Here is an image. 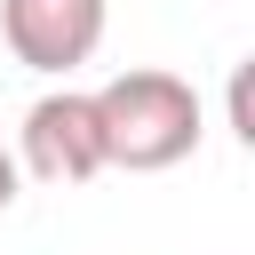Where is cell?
Wrapping results in <instances>:
<instances>
[{
    "label": "cell",
    "mask_w": 255,
    "mask_h": 255,
    "mask_svg": "<svg viewBox=\"0 0 255 255\" xmlns=\"http://www.w3.org/2000/svg\"><path fill=\"white\" fill-rule=\"evenodd\" d=\"M96 120H104V167H128V175H159V167L191 159L199 135H207V112H199L191 80H175L159 64L112 72L96 88Z\"/></svg>",
    "instance_id": "obj_1"
},
{
    "label": "cell",
    "mask_w": 255,
    "mask_h": 255,
    "mask_svg": "<svg viewBox=\"0 0 255 255\" xmlns=\"http://www.w3.org/2000/svg\"><path fill=\"white\" fill-rule=\"evenodd\" d=\"M16 167L56 183V191H80L104 167V120H96V88H56L24 112V135H16Z\"/></svg>",
    "instance_id": "obj_2"
},
{
    "label": "cell",
    "mask_w": 255,
    "mask_h": 255,
    "mask_svg": "<svg viewBox=\"0 0 255 255\" xmlns=\"http://www.w3.org/2000/svg\"><path fill=\"white\" fill-rule=\"evenodd\" d=\"M0 40L32 72H80L104 48V0H0Z\"/></svg>",
    "instance_id": "obj_3"
},
{
    "label": "cell",
    "mask_w": 255,
    "mask_h": 255,
    "mask_svg": "<svg viewBox=\"0 0 255 255\" xmlns=\"http://www.w3.org/2000/svg\"><path fill=\"white\" fill-rule=\"evenodd\" d=\"M16 183H24V167H16V151H8V143H0V215H8V207H16Z\"/></svg>",
    "instance_id": "obj_4"
}]
</instances>
